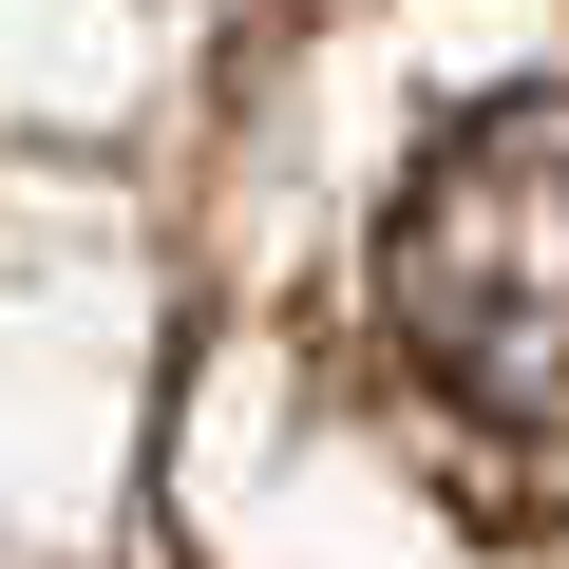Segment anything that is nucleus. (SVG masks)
<instances>
[{
    "mask_svg": "<svg viewBox=\"0 0 569 569\" xmlns=\"http://www.w3.org/2000/svg\"><path fill=\"white\" fill-rule=\"evenodd\" d=\"M380 323L475 437H569V77L475 96L380 209Z\"/></svg>",
    "mask_w": 569,
    "mask_h": 569,
    "instance_id": "1",
    "label": "nucleus"
}]
</instances>
